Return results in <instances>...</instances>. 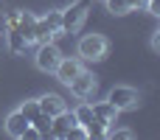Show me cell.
Segmentation results:
<instances>
[{"label": "cell", "mask_w": 160, "mask_h": 140, "mask_svg": "<svg viewBox=\"0 0 160 140\" xmlns=\"http://www.w3.org/2000/svg\"><path fill=\"white\" fill-rule=\"evenodd\" d=\"M56 36H62V17H59V11H48V14L37 17L34 31H31V42L42 45V42H51Z\"/></svg>", "instance_id": "cell-1"}, {"label": "cell", "mask_w": 160, "mask_h": 140, "mask_svg": "<svg viewBox=\"0 0 160 140\" xmlns=\"http://www.w3.org/2000/svg\"><path fill=\"white\" fill-rule=\"evenodd\" d=\"M87 11H90V0H76L68 8H62L59 11V17H62V34H76L84 25Z\"/></svg>", "instance_id": "cell-2"}, {"label": "cell", "mask_w": 160, "mask_h": 140, "mask_svg": "<svg viewBox=\"0 0 160 140\" xmlns=\"http://www.w3.org/2000/svg\"><path fill=\"white\" fill-rule=\"evenodd\" d=\"M107 51H110V42L101 34H84L79 39V56L84 62H101L107 56Z\"/></svg>", "instance_id": "cell-3"}, {"label": "cell", "mask_w": 160, "mask_h": 140, "mask_svg": "<svg viewBox=\"0 0 160 140\" xmlns=\"http://www.w3.org/2000/svg\"><path fill=\"white\" fill-rule=\"evenodd\" d=\"M107 101H110L118 112H127V109H135V107H138L141 95H138V90H132V87H112L110 95H107Z\"/></svg>", "instance_id": "cell-4"}, {"label": "cell", "mask_w": 160, "mask_h": 140, "mask_svg": "<svg viewBox=\"0 0 160 140\" xmlns=\"http://www.w3.org/2000/svg\"><path fill=\"white\" fill-rule=\"evenodd\" d=\"M59 59H62V51L56 48L53 39H51V42H42V45L37 48V67H39L42 73H53V67L59 65Z\"/></svg>", "instance_id": "cell-5"}, {"label": "cell", "mask_w": 160, "mask_h": 140, "mask_svg": "<svg viewBox=\"0 0 160 140\" xmlns=\"http://www.w3.org/2000/svg\"><path fill=\"white\" fill-rule=\"evenodd\" d=\"M82 70H84L82 59H68V56H62V59H59V65L53 67L56 79H59V81H62L65 87H68V84H70V81H73V79H76V76L82 73Z\"/></svg>", "instance_id": "cell-6"}, {"label": "cell", "mask_w": 160, "mask_h": 140, "mask_svg": "<svg viewBox=\"0 0 160 140\" xmlns=\"http://www.w3.org/2000/svg\"><path fill=\"white\" fill-rule=\"evenodd\" d=\"M68 87H70V93H73L76 98H90V95L96 93L98 81H96V76H93V73L82 70V73H79V76H76V79H73V81H70Z\"/></svg>", "instance_id": "cell-7"}, {"label": "cell", "mask_w": 160, "mask_h": 140, "mask_svg": "<svg viewBox=\"0 0 160 140\" xmlns=\"http://www.w3.org/2000/svg\"><path fill=\"white\" fill-rule=\"evenodd\" d=\"M73 123H76V115H73V112H68V109H62L59 115H53V118H51V138L65 140L68 129H70Z\"/></svg>", "instance_id": "cell-8"}, {"label": "cell", "mask_w": 160, "mask_h": 140, "mask_svg": "<svg viewBox=\"0 0 160 140\" xmlns=\"http://www.w3.org/2000/svg\"><path fill=\"white\" fill-rule=\"evenodd\" d=\"M37 104H39V112H45V115H59L62 109H68L65 107V98L62 95H56V93H45L42 98H37Z\"/></svg>", "instance_id": "cell-9"}, {"label": "cell", "mask_w": 160, "mask_h": 140, "mask_svg": "<svg viewBox=\"0 0 160 140\" xmlns=\"http://www.w3.org/2000/svg\"><path fill=\"white\" fill-rule=\"evenodd\" d=\"M6 45H8V51L17 56V53H25V48H28L31 42L25 39L22 31H17V28H6Z\"/></svg>", "instance_id": "cell-10"}, {"label": "cell", "mask_w": 160, "mask_h": 140, "mask_svg": "<svg viewBox=\"0 0 160 140\" xmlns=\"http://www.w3.org/2000/svg\"><path fill=\"white\" fill-rule=\"evenodd\" d=\"M28 129V121L14 109V112H8V118H6V135H11V138H22V132Z\"/></svg>", "instance_id": "cell-11"}, {"label": "cell", "mask_w": 160, "mask_h": 140, "mask_svg": "<svg viewBox=\"0 0 160 140\" xmlns=\"http://www.w3.org/2000/svg\"><path fill=\"white\" fill-rule=\"evenodd\" d=\"M90 107H93V115H96V118H101V121H104V123H110V126L115 123L118 109H115L110 101H96V104H90Z\"/></svg>", "instance_id": "cell-12"}, {"label": "cell", "mask_w": 160, "mask_h": 140, "mask_svg": "<svg viewBox=\"0 0 160 140\" xmlns=\"http://www.w3.org/2000/svg\"><path fill=\"white\" fill-rule=\"evenodd\" d=\"M84 129H87V138L101 140V138H107V129H110V123H104L101 118H96V115H93V121H90Z\"/></svg>", "instance_id": "cell-13"}, {"label": "cell", "mask_w": 160, "mask_h": 140, "mask_svg": "<svg viewBox=\"0 0 160 140\" xmlns=\"http://www.w3.org/2000/svg\"><path fill=\"white\" fill-rule=\"evenodd\" d=\"M31 126L39 132V138H51V115H45V112L34 115L31 118Z\"/></svg>", "instance_id": "cell-14"}, {"label": "cell", "mask_w": 160, "mask_h": 140, "mask_svg": "<svg viewBox=\"0 0 160 140\" xmlns=\"http://www.w3.org/2000/svg\"><path fill=\"white\" fill-rule=\"evenodd\" d=\"M17 112H20V115L31 123V118H34V115H39V104H37V98H34V101H22Z\"/></svg>", "instance_id": "cell-15"}, {"label": "cell", "mask_w": 160, "mask_h": 140, "mask_svg": "<svg viewBox=\"0 0 160 140\" xmlns=\"http://www.w3.org/2000/svg\"><path fill=\"white\" fill-rule=\"evenodd\" d=\"M104 3H107V11H110V14H115V17H121V14H129V11H132L127 0H104Z\"/></svg>", "instance_id": "cell-16"}, {"label": "cell", "mask_w": 160, "mask_h": 140, "mask_svg": "<svg viewBox=\"0 0 160 140\" xmlns=\"http://www.w3.org/2000/svg\"><path fill=\"white\" fill-rule=\"evenodd\" d=\"M76 123H82V126H87L90 121H93V107L90 104H82V107H76Z\"/></svg>", "instance_id": "cell-17"}, {"label": "cell", "mask_w": 160, "mask_h": 140, "mask_svg": "<svg viewBox=\"0 0 160 140\" xmlns=\"http://www.w3.org/2000/svg\"><path fill=\"white\" fill-rule=\"evenodd\" d=\"M65 140H87V129H84L82 123H73V126L68 129V135H65Z\"/></svg>", "instance_id": "cell-18"}, {"label": "cell", "mask_w": 160, "mask_h": 140, "mask_svg": "<svg viewBox=\"0 0 160 140\" xmlns=\"http://www.w3.org/2000/svg\"><path fill=\"white\" fill-rule=\"evenodd\" d=\"M107 138H112V140H132L135 132H132V129H115V132L107 129Z\"/></svg>", "instance_id": "cell-19"}, {"label": "cell", "mask_w": 160, "mask_h": 140, "mask_svg": "<svg viewBox=\"0 0 160 140\" xmlns=\"http://www.w3.org/2000/svg\"><path fill=\"white\" fill-rule=\"evenodd\" d=\"M143 6L149 8V14H155V17L160 14V0H149V3H143Z\"/></svg>", "instance_id": "cell-20"}, {"label": "cell", "mask_w": 160, "mask_h": 140, "mask_svg": "<svg viewBox=\"0 0 160 140\" xmlns=\"http://www.w3.org/2000/svg\"><path fill=\"white\" fill-rule=\"evenodd\" d=\"M152 51H160V31L152 34Z\"/></svg>", "instance_id": "cell-21"}, {"label": "cell", "mask_w": 160, "mask_h": 140, "mask_svg": "<svg viewBox=\"0 0 160 140\" xmlns=\"http://www.w3.org/2000/svg\"><path fill=\"white\" fill-rule=\"evenodd\" d=\"M127 3H129V8H132V11H135V8H141V6H143V0H127Z\"/></svg>", "instance_id": "cell-22"}, {"label": "cell", "mask_w": 160, "mask_h": 140, "mask_svg": "<svg viewBox=\"0 0 160 140\" xmlns=\"http://www.w3.org/2000/svg\"><path fill=\"white\" fill-rule=\"evenodd\" d=\"M0 34H6V14L0 11Z\"/></svg>", "instance_id": "cell-23"}, {"label": "cell", "mask_w": 160, "mask_h": 140, "mask_svg": "<svg viewBox=\"0 0 160 140\" xmlns=\"http://www.w3.org/2000/svg\"><path fill=\"white\" fill-rule=\"evenodd\" d=\"M143 3H149V0H143Z\"/></svg>", "instance_id": "cell-24"}]
</instances>
